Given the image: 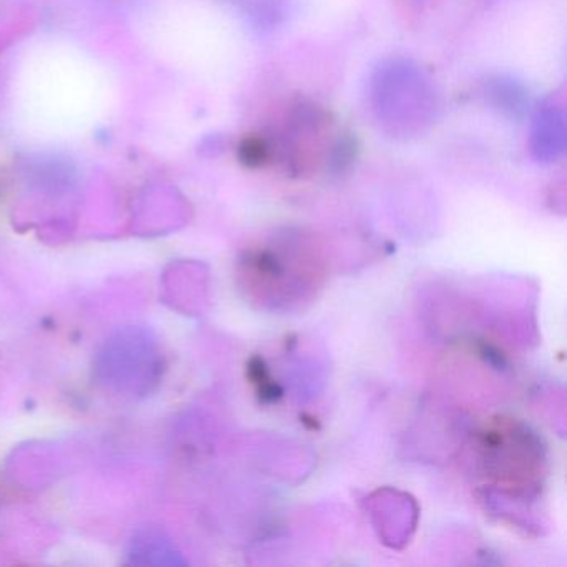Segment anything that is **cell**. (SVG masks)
I'll return each mask as SVG.
<instances>
[{
	"instance_id": "1",
	"label": "cell",
	"mask_w": 567,
	"mask_h": 567,
	"mask_svg": "<svg viewBox=\"0 0 567 567\" xmlns=\"http://www.w3.org/2000/svg\"><path fill=\"white\" fill-rule=\"evenodd\" d=\"M371 105L386 134L408 141L436 118V89L420 65L404 59L383 62L371 79Z\"/></svg>"
},
{
	"instance_id": "2",
	"label": "cell",
	"mask_w": 567,
	"mask_h": 567,
	"mask_svg": "<svg viewBox=\"0 0 567 567\" xmlns=\"http://www.w3.org/2000/svg\"><path fill=\"white\" fill-rule=\"evenodd\" d=\"M162 361L147 331H121L99 353L97 371L109 386L132 394H144L157 383Z\"/></svg>"
},
{
	"instance_id": "3",
	"label": "cell",
	"mask_w": 567,
	"mask_h": 567,
	"mask_svg": "<svg viewBox=\"0 0 567 567\" xmlns=\"http://www.w3.org/2000/svg\"><path fill=\"white\" fill-rule=\"evenodd\" d=\"M567 125L563 107L546 104L536 112L530 125V152L543 164L559 161L566 152Z\"/></svg>"
},
{
	"instance_id": "4",
	"label": "cell",
	"mask_w": 567,
	"mask_h": 567,
	"mask_svg": "<svg viewBox=\"0 0 567 567\" xmlns=\"http://www.w3.org/2000/svg\"><path fill=\"white\" fill-rule=\"evenodd\" d=\"M487 94L493 99L494 105L501 109V111L506 112V114L520 115L526 111V91L514 81L497 79V81L489 85Z\"/></svg>"
},
{
	"instance_id": "5",
	"label": "cell",
	"mask_w": 567,
	"mask_h": 567,
	"mask_svg": "<svg viewBox=\"0 0 567 567\" xmlns=\"http://www.w3.org/2000/svg\"><path fill=\"white\" fill-rule=\"evenodd\" d=\"M162 540L164 539L155 530L138 534L132 543V560L137 564H164V556H167L168 550Z\"/></svg>"
}]
</instances>
